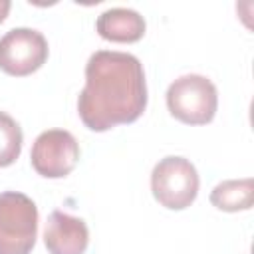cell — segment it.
<instances>
[{"mask_svg":"<svg viewBox=\"0 0 254 254\" xmlns=\"http://www.w3.org/2000/svg\"><path fill=\"white\" fill-rule=\"evenodd\" d=\"M196 167L185 157H165L151 173V190L155 200L169 210H183L190 206L198 194Z\"/></svg>","mask_w":254,"mask_h":254,"instance_id":"obj_4","label":"cell"},{"mask_svg":"<svg viewBox=\"0 0 254 254\" xmlns=\"http://www.w3.org/2000/svg\"><path fill=\"white\" fill-rule=\"evenodd\" d=\"M167 107L175 119L187 125H204L216 115L218 93L204 75H181L167 89Z\"/></svg>","mask_w":254,"mask_h":254,"instance_id":"obj_3","label":"cell"},{"mask_svg":"<svg viewBox=\"0 0 254 254\" xmlns=\"http://www.w3.org/2000/svg\"><path fill=\"white\" fill-rule=\"evenodd\" d=\"M79 161V145L65 129H50L36 137L30 153L34 171L46 179L69 175Z\"/></svg>","mask_w":254,"mask_h":254,"instance_id":"obj_6","label":"cell"},{"mask_svg":"<svg viewBox=\"0 0 254 254\" xmlns=\"http://www.w3.org/2000/svg\"><path fill=\"white\" fill-rule=\"evenodd\" d=\"M95 30L103 40L117 44H131L145 36V18L131 8H109L99 14Z\"/></svg>","mask_w":254,"mask_h":254,"instance_id":"obj_8","label":"cell"},{"mask_svg":"<svg viewBox=\"0 0 254 254\" xmlns=\"http://www.w3.org/2000/svg\"><path fill=\"white\" fill-rule=\"evenodd\" d=\"M44 244L50 254H83L89 244L87 224L77 216L54 210L46 220Z\"/></svg>","mask_w":254,"mask_h":254,"instance_id":"obj_7","label":"cell"},{"mask_svg":"<svg viewBox=\"0 0 254 254\" xmlns=\"http://www.w3.org/2000/svg\"><path fill=\"white\" fill-rule=\"evenodd\" d=\"M254 200L252 179H228L218 183L210 192V202L224 212H238L248 210Z\"/></svg>","mask_w":254,"mask_h":254,"instance_id":"obj_9","label":"cell"},{"mask_svg":"<svg viewBox=\"0 0 254 254\" xmlns=\"http://www.w3.org/2000/svg\"><path fill=\"white\" fill-rule=\"evenodd\" d=\"M22 141L24 135L18 121L6 111H0V169L10 167L20 157Z\"/></svg>","mask_w":254,"mask_h":254,"instance_id":"obj_10","label":"cell"},{"mask_svg":"<svg viewBox=\"0 0 254 254\" xmlns=\"http://www.w3.org/2000/svg\"><path fill=\"white\" fill-rule=\"evenodd\" d=\"M10 8H12V2H10V0H0V24L6 20Z\"/></svg>","mask_w":254,"mask_h":254,"instance_id":"obj_11","label":"cell"},{"mask_svg":"<svg viewBox=\"0 0 254 254\" xmlns=\"http://www.w3.org/2000/svg\"><path fill=\"white\" fill-rule=\"evenodd\" d=\"M48 60V42L42 32L14 28L0 38V69L24 77L38 71Z\"/></svg>","mask_w":254,"mask_h":254,"instance_id":"obj_5","label":"cell"},{"mask_svg":"<svg viewBox=\"0 0 254 254\" xmlns=\"http://www.w3.org/2000/svg\"><path fill=\"white\" fill-rule=\"evenodd\" d=\"M147 107V81L137 56L97 50L85 64V87L77 97V113L91 131H109L137 121Z\"/></svg>","mask_w":254,"mask_h":254,"instance_id":"obj_1","label":"cell"},{"mask_svg":"<svg viewBox=\"0 0 254 254\" xmlns=\"http://www.w3.org/2000/svg\"><path fill=\"white\" fill-rule=\"evenodd\" d=\"M38 238V206L16 190L0 192V254H30Z\"/></svg>","mask_w":254,"mask_h":254,"instance_id":"obj_2","label":"cell"}]
</instances>
